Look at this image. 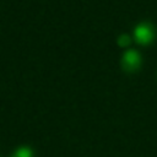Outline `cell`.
<instances>
[{
    "mask_svg": "<svg viewBox=\"0 0 157 157\" xmlns=\"http://www.w3.org/2000/svg\"><path fill=\"white\" fill-rule=\"evenodd\" d=\"M156 37V29L150 22H141L134 29V38L141 45H148Z\"/></svg>",
    "mask_w": 157,
    "mask_h": 157,
    "instance_id": "6da1fadb",
    "label": "cell"
},
{
    "mask_svg": "<svg viewBox=\"0 0 157 157\" xmlns=\"http://www.w3.org/2000/svg\"><path fill=\"white\" fill-rule=\"evenodd\" d=\"M141 63H142L141 55L135 49L126 50L121 56V67L126 72H135L136 70L140 69Z\"/></svg>",
    "mask_w": 157,
    "mask_h": 157,
    "instance_id": "7a4b0ae2",
    "label": "cell"
},
{
    "mask_svg": "<svg viewBox=\"0 0 157 157\" xmlns=\"http://www.w3.org/2000/svg\"><path fill=\"white\" fill-rule=\"evenodd\" d=\"M11 157H33V151L27 146H22V147H18L11 155Z\"/></svg>",
    "mask_w": 157,
    "mask_h": 157,
    "instance_id": "3957f363",
    "label": "cell"
},
{
    "mask_svg": "<svg viewBox=\"0 0 157 157\" xmlns=\"http://www.w3.org/2000/svg\"><path fill=\"white\" fill-rule=\"evenodd\" d=\"M130 42H131V38H130V36L126 34V33L120 34L119 38H118V44H119L120 47H128V45L130 44Z\"/></svg>",
    "mask_w": 157,
    "mask_h": 157,
    "instance_id": "277c9868",
    "label": "cell"
}]
</instances>
